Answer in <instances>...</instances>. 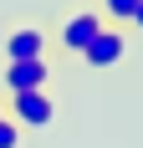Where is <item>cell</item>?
<instances>
[{
	"instance_id": "3",
	"label": "cell",
	"mask_w": 143,
	"mask_h": 148,
	"mask_svg": "<svg viewBox=\"0 0 143 148\" xmlns=\"http://www.w3.org/2000/svg\"><path fill=\"white\" fill-rule=\"evenodd\" d=\"M102 26H107V21H102L97 10H72L67 21L56 26V46H61V51H72V56H82V51H87V41H92Z\"/></svg>"
},
{
	"instance_id": "7",
	"label": "cell",
	"mask_w": 143,
	"mask_h": 148,
	"mask_svg": "<svg viewBox=\"0 0 143 148\" xmlns=\"http://www.w3.org/2000/svg\"><path fill=\"white\" fill-rule=\"evenodd\" d=\"M0 148H21V128L10 118H0Z\"/></svg>"
},
{
	"instance_id": "8",
	"label": "cell",
	"mask_w": 143,
	"mask_h": 148,
	"mask_svg": "<svg viewBox=\"0 0 143 148\" xmlns=\"http://www.w3.org/2000/svg\"><path fill=\"white\" fill-rule=\"evenodd\" d=\"M128 26H133V31H138V36H143V0H138V5H133V15H128Z\"/></svg>"
},
{
	"instance_id": "4",
	"label": "cell",
	"mask_w": 143,
	"mask_h": 148,
	"mask_svg": "<svg viewBox=\"0 0 143 148\" xmlns=\"http://www.w3.org/2000/svg\"><path fill=\"white\" fill-rule=\"evenodd\" d=\"M123 51H128V36H123V26H102L92 41H87L82 61L87 66H118L123 61Z\"/></svg>"
},
{
	"instance_id": "2",
	"label": "cell",
	"mask_w": 143,
	"mask_h": 148,
	"mask_svg": "<svg viewBox=\"0 0 143 148\" xmlns=\"http://www.w3.org/2000/svg\"><path fill=\"white\" fill-rule=\"evenodd\" d=\"M0 82H5V97H10V92H46L51 87V61L46 56H36V61H5Z\"/></svg>"
},
{
	"instance_id": "1",
	"label": "cell",
	"mask_w": 143,
	"mask_h": 148,
	"mask_svg": "<svg viewBox=\"0 0 143 148\" xmlns=\"http://www.w3.org/2000/svg\"><path fill=\"white\" fill-rule=\"evenodd\" d=\"M5 118L21 133H41V128L56 123V102H51V92H10L5 97Z\"/></svg>"
},
{
	"instance_id": "5",
	"label": "cell",
	"mask_w": 143,
	"mask_h": 148,
	"mask_svg": "<svg viewBox=\"0 0 143 148\" xmlns=\"http://www.w3.org/2000/svg\"><path fill=\"white\" fill-rule=\"evenodd\" d=\"M0 51H5V61H36V56H46V26H10Z\"/></svg>"
},
{
	"instance_id": "9",
	"label": "cell",
	"mask_w": 143,
	"mask_h": 148,
	"mask_svg": "<svg viewBox=\"0 0 143 148\" xmlns=\"http://www.w3.org/2000/svg\"><path fill=\"white\" fill-rule=\"evenodd\" d=\"M0 118H5V102H0Z\"/></svg>"
},
{
	"instance_id": "6",
	"label": "cell",
	"mask_w": 143,
	"mask_h": 148,
	"mask_svg": "<svg viewBox=\"0 0 143 148\" xmlns=\"http://www.w3.org/2000/svg\"><path fill=\"white\" fill-rule=\"evenodd\" d=\"M133 5H138V0H97V15H102V21H113V26H128Z\"/></svg>"
}]
</instances>
